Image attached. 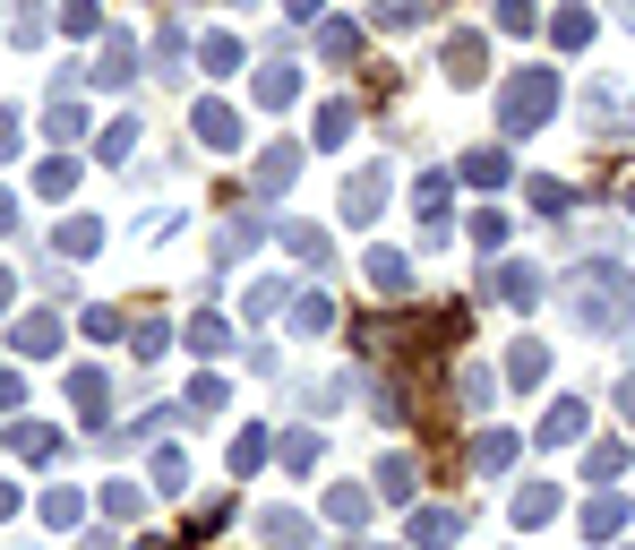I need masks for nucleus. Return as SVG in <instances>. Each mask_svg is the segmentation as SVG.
<instances>
[{"label":"nucleus","instance_id":"44","mask_svg":"<svg viewBox=\"0 0 635 550\" xmlns=\"http://www.w3.org/2000/svg\"><path fill=\"white\" fill-rule=\"evenodd\" d=\"M473 241H481V250H498V241H507V216H498V207H481V216H473Z\"/></svg>","mask_w":635,"mask_h":550},{"label":"nucleus","instance_id":"51","mask_svg":"<svg viewBox=\"0 0 635 550\" xmlns=\"http://www.w3.org/2000/svg\"><path fill=\"white\" fill-rule=\"evenodd\" d=\"M0 232H18V207H9V190H0Z\"/></svg>","mask_w":635,"mask_h":550},{"label":"nucleus","instance_id":"23","mask_svg":"<svg viewBox=\"0 0 635 550\" xmlns=\"http://www.w3.org/2000/svg\"><path fill=\"white\" fill-rule=\"evenodd\" d=\"M550 517H558V490H550V482L515 490V524H550Z\"/></svg>","mask_w":635,"mask_h":550},{"label":"nucleus","instance_id":"40","mask_svg":"<svg viewBox=\"0 0 635 550\" xmlns=\"http://www.w3.org/2000/svg\"><path fill=\"white\" fill-rule=\"evenodd\" d=\"M69 181H78V163H61V156L34 172V190H43V198H69Z\"/></svg>","mask_w":635,"mask_h":550},{"label":"nucleus","instance_id":"8","mask_svg":"<svg viewBox=\"0 0 635 550\" xmlns=\"http://www.w3.org/2000/svg\"><path fill=\"white\" fill-rule=\"evenodd\" d=\"M490 292H498V301H515V310H533L550 284H541V267H533V259H507V267H490Z\"/></svg>","mask_w":635,"mask_h":550},{"label":"nucleus","instance_id":"18","mask_svg":"<svg viewBox=\"0 0 635 550\" xmlns=\"http://www.w3.org/2000/svg\"><path fill=\"white\" fill-rule=\"evenodd\" d=\"M446 198H455V172H421L413 181V207L430 216V224H446Z\"/></svg>","mask_w":635,"mask_h":550},{"label":"nucleus","instance_id":"20","mask_svg":"<svg viewBox=\"0 0 635 550\" xmlns=\"http://www.w3.org/2000/svg\"><path fill=\"white\" fill-rule=\"evenodd\" d=\"M292 96H301V78H292L284 61H266V69H258V103H266V112H284Z\"/></svg>","mask_w":635,"mask_h":550},{"label":"nucleus","instance_id":"47","mask_svg":"<svg viewBox=\"0 0 635 550\" xmlns=\"http://www.w3.org/2000/svg\"><path fill=\"white\" fill-rule=\"evenodd\" d=\"M163 344H172V327H163V319H147V327H138V361H155Z\"/></svg>","mask_w":635,"mask_h":550},{"label":"nucleus","instance_id":"2","mask_svg":"<svg viewBox=\"0 0 635 550\" xmlns=\"http://www.w3.org/2000/svg\"><path fill=\"white\" fill-rule=\"evenodd\" d=\"M575 112H584V138H602V147H635V96H627V87L593 78Z\"/></svg>","mask_w":635,"mask_h":550},{"label":"nucleus","instance_id":"39","mask_svg":"<svg viewBox=\"0 0 635 550\" xmlns=\"http://www.w3.org/2000/svg\"><path fill=\"white\" fill-rule=\"evenodd\" d=\"M43 130H52V138H87V112H78V103H52V112H43Z\"/></svg>","mask_w":635,"mask_h":550},{"label":"nucleus","instance_id":"13","mask_svg":"<svg viewBox=\"0 0 635 550\" xmlns=\"http://www.w3.org/2000/svg\"><path fill=\"white\" fill-rule=\"evenodd\" d=\"M618 524H627V499H618V490H593V499H584V533H593V542H609Z\"/></svg>","mask_w":635,"mask_h":550},{"label":"nucleus","instance_id":"38","mask_svg":"<svg viewBox=\"0 0 635 550\" xmlns=\"http://www.w3.org/2000/svg\"><path fill=\"white\" fill-rule=\"evenodd\" d=\"M344 130H352V103H326L318 112V147H344Z\"/></svg>","mask_w":635,"mask_h":550},{"label":"nucleus","instance_id":"48","mask_svg":"<svg viewBox=\"0 0 635 550\" xmlns=\"http://www.w3.org/2000/svg\"><path fill=\"white\" fill-rule=\"evenodd\" d=\"M18 156V112H0V163Z\"/></svg>","mask_w":635,"mask_h":550},{"label":"nucleus","instance_id":"28","mask_svg":"<svg viewBox=\"0 0 635 550\" xmlns=\"http://www.w3.org/2000/svg\"><path fill=\"white\" fill-rule=\"evenodd\" d=\"M223 344H232V327H223L215 310H198L190 319V353H223Z\"/></svg>","mask_w":635,"mask_h":550},{"label":"nucleus","instance_id":"33","mask_svg":"<svg viewBox=\"0 0 635 550\" xmlns=\"http://www.w3.org/2000/svg\"><path fill=\"white\" fill-rule=\"evenodd\" d=\"M69 396H78V404H87V413H95L103 396H112V370H78V379H69Z\"/></svg>","mask_w":635,"mask_h":550},{"label":"nucleus","instance_id":"57","mask_svg":"<svg viewBox=\"0 0 635 550\" xmlns=\"http://www.w3.org/2000/svg\"><path fill=\"white\" fill-rule=\"evenodd\" d=\"M95 550H103V542H95Z\"/></svg>","mask_w":635,"mask_h":550},{"label":"nucleus","instance_id":"6","mask_svg":"<svg viewBox=\"0 0 635 550\" xmlns=\"http://www.w3.org/2000/svg\"><path fill=\"white\" fill-rule=\"evenodd\" d=\"M361 276H370V292H379V301H413V267H404V250H370V259H361Z\"/></svg>","mask_w":635,"mask_h":550},{"label":"nucleus","instance_id":"11","mask_svg":"<svg viewBox=\"0 0 635 550\" xmlns=\"http://www.w3.org/2000/svg\"><path fill=\"white\" fill-rule=\"evenodd\" d=\"M9 344H18V353H34V361H52V353H61V319H43V310H34V319L9 327Z\"/></svg>","mask_w":635,"mask_h":550},{"label":"nucleus","instance_id":"41","mask_svg":"<svg viewBox=\"0 0 635 550\" xmlns=\"http://www.w3.org/2000/svg\"><path fill=\"white\" fill-rule=\"evenodd\" d=\"M61 27H69V34H95L103 9H95V0H61Z\"/></svg>","mask_w":635,"mask_h":550},{"label":"nucleus","instance_id":"49","mask_svg":"<svg viewBox=\"0 0 635 550\" xmlns=\"http://www.w3.org/2000/svg\"><path fill=\"white\" fill-rule=\"evenodd\" d=\"M618 421L635 430V379H618Z\"/></svg>","mask_w":635,"mask_h":550},{"label":"nucleus","instance_id":"35","mask_svg":"<svg viewBox=\"0 0 635 550\" xmlns=\"http://www.w3.org/2000/svg\"><path fill=\"white\" fill-rule=\"evenodd\" d=\"M95 241H103L95 216H69V224H61V250H69V259H78V250H95Z\"/></svg>","mask_w":635,"mask_h":550},{"label":"nucleus","instance_id":"5","mask_svg":"<svg viewBox=\"0 0 635 550\" xmlns=\"http://www.w3.org/2000/svg\"><path fill=\"white\" fill-rule=\"evenodd\" d=\"M379 198H386V163H361L344 181V224H379Z\"/></svg>","mask_w":635,"mask_h":550},{"label":"nucleus","instance_id":"17","mask_svg":"<svg viewBox=\"0 0 635 550\" xmlns=\"http://www.w3.org/2000/svg\"><path fill=\"white\" fill-rule=\"evenodd\" d=\"M413 482H421L413 456H379V499H395V508H404V499H413Z\"/></svg>","mask_w":635,"mask_h":550},{"label":"nucleus","instance_id":"9","mask_svg":"<svg viewBox=\"0 0 635 550\" xmlns=\"http://www.w3.org/2000/svg\"><path fill=\"white\" fill-rule=\"evenodd\" d=\"M87 78H95V87H129V78H138V34H103V52H95Z\"/></svg>","mask_w":635,"mask_h":550},{"label":"nucleus","instance_id":"34","mask_svg":"<svg viewBox=\"0 0 635 550\" xmlns=\"http://www.w3.org/2000/svg\"><path fill=\"white\" fill-rule=\"evenodd\" d=\"M258 464H266V430H241L232 439V473H258Z\"/></svg>","mask_w":635,"mask_h":550},{"label":"nucleus","instance_id":"50","mask_svg":"<svg viewBox=\"0 0 635 550\" xmlns=\"http://www.w3.org/2000/svg\"><path fill=\"white\" fill-rule=\"evenodd\" d=\"M284 9H292V18H318V9H326V0H284Z\"/></svg>","mask_w":635,"mask_h":550},{"label":"nucleus","instance_id":"1","mask_svg":"<svg viewBox=\"0 0 635 550\" xmlns=\"http://www.w3.org/2000/svg\"><path fill=\"white\" fill-rule=\"evenodd\" d=\"M567 310H575V327H593V336L635 327V267H584L567 284Z\"/></svg>","mask_w":635,"mask_h":550},{"label":"nucleus","instance_id":"7","mask_svg":"<svg viewBox=\"0 0 635 550\" xmlns=\"http://www.w3.org/2000/svg\"><path fill=\"white\" fill-rule=\"evenodd\" d=\"M292 172H301V147H292V138H275V147L258 156L250 190H258V198H284V190H292Z\"/></svg>","mask_w":635,"mask_h":550},{"label":"nucleus","instance_id":"32","mask_svg":"<svg viewBox=\"0 0 635 550\" xmlns=\"http://www.w3.org/2000/svg\"><path fill=\"white\" fill-rule=\"evenodd\" d=\"M129 147H138V121H112V130L95 138V156H103V163H129Z\"/></svg>","mask_w":635,"mask_h":550},{"label":"nucleus","instance_id":"16","mask_svg":"<svg viewBox=\"0 0 635 550\" xmlns=\"http://www.w3.org/2000/svg\"><path fill=\"white\" fill-rule=\"evenodd\" d=\"M541 439H550V448H567V439H584V404H575V396H558V404L541 413Z\"/></svg>","mask_w":635,"mask_h":550},{"label":"nucleus","instance_id":"42","mask_svg":"<svg viewBox=\"0 0 635 550\" xmlns=\"http://www.w3.org/2000/svg\"><path fill=\"white\" fill-rule=\"evenodd\" d=\"M498 27H507V34H533L541 9H533V0H498Z\"/></svg>","mask_w":635,"mask_h":550},{"label":"nucleus","instance_id":"21","mask_svg":"<svg viewBox=\"0 0 635 550\" xmlns=\"http://www.w3.org/2000/svg\"><path fill=\"white\" fill-rule=\"evenodd\" d=\"M464 181H473V190H498V181H507V147H473V156H464Z\"/></svg>","mask_w":635,"mask_h":550},{"label":"nucleus","instance_id":"30","mask_svg":"<svg viewBox=\"0 0 635 550\" xmlns=\"http://www.w3.org/2000/svg\"><path fill=\"white\" fill-rule=\"evenodd\" d=\"M318 52H326V61H352V52H361V27H344V18L318 27Z\"/></svg>","mask_w":635,"mask_h":550},{"label":"nucleus","instance_id":"45","mask_svg":"<svg viewBox=\"0 0 635 550\" xmlns=\"http://www.w3.org/2000/svg\"><path fill=\"white\" fill-rule=\"evenodd\" d=\"M18 456H34V464H52V456H61V439H52V430H18Z\"/></svg>","mask_w":635,"mask_h":550},{"label":"nucleus","instance_id":"22","mask_svg":"<svg viewBox=\"0 0 635 550\" xmlns=\"http://www.w3.org/2000/svg\"><path fill=\"white\" fill-rule=\"evenodd\" d=\"M609 473H627V448L618 439H593L584 448V482H609Z\"/></svg>","mask_w":635,"mask_h":550},{"label":"nucleus","instance_id":"54","mask_svg":"<svg viewBox=\"0 0 635 550\" xmlns=\"http://www.w3.org/2000/svg\"><path fill=\"white\" fill-rule=\"evenodd\" d=\"M9 508H18V490H9V482H0V517H9Z\"/></svg>","mask_w":635,"mask_h":550},{"label":"nucleus","instance_id":"46","mask_svg":"<svg viewBox=\"0 0 635 550\" xmlns=\"http://www.w3.org/2000/svg\"><path fill=\"white\" fill-rule=\"evenodd\" d=\"M43 524H78V490H43Z\"/></svg>","mask_w":635,"mask_h":550},{"label":"nucleus","instance_id":"19","mask_svg":"<svg viewBox=\"0 0 635 550\" xmlns=\"http://www.w3.org/2000/svg\"><path fill=\"white\" fill-rule=\"evenodd\" d=\"M446 78H455V87H481V34H455V43H446Z\"/></svg>","mask_w":635,"mask_h":550},{"label":"nucleus","instance_id":"43","mask_svg":"<svg viewBox=\"0 0 635 550\" xmlns=\"http://www.w3.org/2000/svg\"><path fill=\"white\" fill-rule=\"evenodd\" d=\"M9 34H18V43H43V0H18V18H9Z\"/></svg>","mask_w":635,"mask_h":550},{"label":"nucleus","instance_id":"14","mask_svg":"<svg viewBox=\"0 0 635 550\" xmlns=\"http://www.w3.org/2000/svg\"><path fill=\"white\" fill-rule=\"evenodd\" d=\"M464 464H473V473H507V464H515V430H481Z\"/></svg>","mask_w":635,"mask_h":550},{"label":"nucleus","instance_id":"55","mask_svg":"<svg viewBox=\"0 0 635 550\" xmlns=\"http://www.w3.org/2000/svg\"><path fill=\"white\" fill-rule=\"evenodd\" d=\"M627 216H635V181H627Z\"/></svg>","mask_w":635,"mask_h":550},{"label":"nucleus","instance_id":"4","mask_svg":"<svg viewBox=\"0 0 635 550\" xmlns=\"http://www.w3.org/2000/svg\"><path fill=\"white\" fill-rule=\"evenodd\" d=\"M258 542L266 550H318V524L301 508H258Z\"/></svg>","mask_w":635,"mask_h":550},{"label":"nucleus","instance_id":"53","mask_svg":"<svg viewBox=\"0 0 635 550\" xmlns=\"http://www.w3.org/2000/svg\"><path fill=\"white\" fill-rule=\"evenodd\" d=\"M618 27H627V34H635V0H618Z\"/></svg>","mask_w":635,"mask_h":550},{"label":"nucleus","instance_id":"29","mask_svg":"<svg viewBox=\"0 0 635 550\" xmlns=\"http://www.w3.org/2000/svg\"><path fill=\"white\" fill-rule=\"evenodd\" d=\"M326 517H335V524H361V517H370V490H326Z\"/></svg>","mask_w":635,"mask_h":550},{"label":"nucleus","instance_id":"3","mask_svg":"<svg viewBox=\"0 0 635 550\" xmlns=\"http://www.w3.org/2000/svg\"><path fill=\"white\" fill-rule=\"evenodd\" d=\"M550 112H558V78H550V69H524V78H507V96H498V121H507L515 138H533Z\"/></svg>","mask_w":635,"mask_h":550},{"label":"nucleus","instance_id":"10","mask_svg":"<svg viewBox=\"0 0 635 550\" xmlns=\"http://www.w3.org/2000/svg\"><path fill=\"white\" fill-rule=\"evenodd\" d=\"M190 121H198V138H206L215 156H232V147H241V112H232V103H198Z\"/></svg>","mask_w":635,"mask_h":550},{"label":"nucleus","instance_id":"25","mask_svg":"<svg viewBox=\"0 0 635 550\" xmlns=\"http://www.w3.org/2000/svg\"><path fill=\"white\" fill-rule=\"evenodd\" d=\"M284 250H292V259H310V267H326V259H335V250H326V232H318V224H284Z\"/></svg>","mask_w":635,"mask_h":550},{"label":"nucleus","instance_id":"27","mask_svg":"<svg viewBox=\"0 0 635 550\" xmlns=\"http://www.w3.org/2000/svg\"><path fill=\"white\" fill-rule=\"evenodd\" d=\"M292 327H301V336L335 327V301H326V292H301V301H292Z\"/></svg>","mask_w":635,"mask_h":550},{"label":"nucleus","instance_id":"24","mask_svg":"<svg viewBox=\"0 0 635 550\" xmlns=\"http://www.w3.org/2000/svg\"><path fill=\"white\" fill-rule=\"evenodd\" d=\"M155 490H163V499L190 490V456H181V448H155Z\"/></svg>","mask_w":635,"mask_h":550},{"label":"nucleus","instance_id":"26","mask_svg":"<svg viewBox=\"0 0 635 550\" xmlns=\"http://www.w3.org/2000/svg\"><path fill=\"white\" fill-rule=\"evenodd\" d=\"M198 61L215 69V78H232V69H241V34H206V43H198Z\"/></svg>","mask_w":635,"mask_h":550},{"label":"nucleus","instance_id":"56","mask_svg":"<svg viewBox=\"0 0 635 550\" xmlns=\"http://www.w3.org/2000/svg\"><path fill=\"white\" fill-rule=\"evenodd\" d=\"M241 9H250V0H241Z\"/></svg>","mask_w":635,"mask_h":550},{"label":"nucleus","instance_id":"37","mask_svg":"<svg viewBox=\"0 0 635 550\" xmlns=\"http://www.w3.org/2000/svg\"><path fill=\"white\" fill-rule=\"evenodd\" d=\"M310 464H318V430H292L284 439V473H310Z\"/></svg>","mask_w":635,"mask_h":550},{"label":"nucleus","instance_id":"52","mask_svg":"<svg viewBox=\"0 0 635 550\" xmlns=\"http://www.w3.org/2000/svg\"><path fill=\"white\" fill-rule=\"evenodd\" d=\"M9 301H18V284H9V267H0V310H9Z\"/></svg>","mask_w":635,"mask_h":550},{"label":"nucleus","instance_id":"36","mask_svg":"<svg viewBox=\"0 0 635 550\" xmlns=\"http://www.w3.org/2000/svg\"><path fill=\"white\" fill-rule=\"evenodd\" d=\"M550 34H558V43H567V52H575V43L593 34V9H558V18H550Z\"/></svg>","mask_w":635,"mask_h":550},{"label":"nucleus","instance_id":"12","mask_svg":"<svg viewBox=\"0 0 635 550\" xmlns=\"http://www.w3.org/2000/svg\"><path fill=\"white\" fill-rule=\"evenodd\" d=\"M413 542H421V550L464 542V517H455V508H421V517H413Z\"/></svg>","mask_w":635,"mask_h":550},{"label":"nucleus","instance_id":"31","mask_svg":"<svg viewBox=\"0 0 635 550\" xmlns=\"http://www.w3.org/2000/svg\"><path fill=\"white\" fill-rule=\"evenodd\" d=\"M524 198H533V216H567V207H575L567 181H524Z\"/></svg>","mask_w":635,"mask_h":550},{"label":"nucleus","instance_id":"15","mask_svg":"<svg viewBox=\"0 0 635 550\" xmlns=\"http://www.w3.org/2000/svg\"><path fill=\"white\" fill-rule=\"evenodd\" d=\"M507 379H515V388H541V379H550V344H533V336L507 344Z\"/></svg>","mask_w":635,"mask_h":550}]
</instances>
